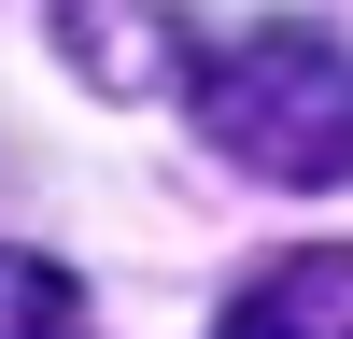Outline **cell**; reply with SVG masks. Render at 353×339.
Wrapping results in <instances>:
<instances>
[{
	"instance_id": "obj_3",
	"label": "cell",
	"mask_w": 353,
	"mask_h": 339,
	"mask_svg": "<svg viewBox=\"0 0 353 339\" xmlns=\"http://www.w3.org/2000/svg\"><path fill=\"white\" fill-rule=\"evenodd\" d=\"M0 339H85L71 269H43V254H0Z\"/></svg>"
},
{
	"instance_id": "obj_1",
	"label": "cell",
	"mask_w": 353,
	"mask_h": 339,
	"mask_svg": "<svg viewBox=\"0 0 353 339\" xmlns=\"http://www.w3.org/2000/svg\"><path fill=\"white\" fill-rule=\"evenodd\" d=\"M198 127H212V156H241L254 184H353V43L339 28H241V43H212L184 71Z\"/></svg>"
},
{
	"instance_id": "obj_2",
	"label": "cell",
	"mask_w": 353,
	"mask_h": 339,
	"mask_svg": "<svg viewBox=\"0 0 353 339\" xmlns=\"http://www.w3.org/2000/svg\"><path fill=\"white\" fill-rule=\"evenodd\" d=\"M212 339H353V254H269L212 311Z\"/></svg>"
}]
</instances>
